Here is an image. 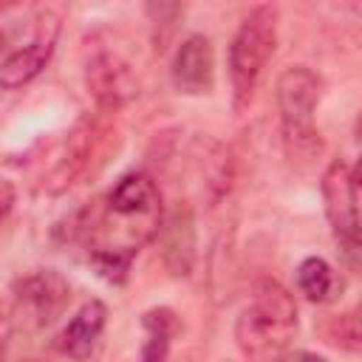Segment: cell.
I'll return each instance as SVG.
<instances>
[{
  "label": "cell",
  "instance_id": "2",
  "mask_svg": "<svg viewBox=\"0 0 362 362\" xmlns=\"http://www.w3.org/2000/svg\"><path fill=\"white\" fill-rule=\"evenodd\" d=\"M277 45V8L272 3L255 6L238 25L229 42V85L235 113L249 110L263 71Z\"/></svg>",
  "mask_w": 362,
  "mask_h": 362
},
{
  "label": "cell",
  "instance_id": "15",
  "mask_svg": "<svg viewBox=\"0 0 362 362\" xmlns=\"http://www.w3.org/2000/svg\"><path fill=\"white\" fill-rule=\"evenodd\" d=\"M14 201H17V189H14V184H11L8 178H0V221L11 212Z\"/></svg>",
  "mask_w": 362,
  "mask_h": 362
},
{
  "label": "cell",
  "instance_id": "11",
  "mask_svg": "<svg viewBox=\"0 0 362 362\" xmlns=\"http://www.w3.org/2000/svg\"><path fill=\"white\" fill-rule=\"evenodd\" d=\"M54 42H57V23L48 31H45V23H42L40 34L28 45L8 54L6 62L0 65V88L17 90V88L28 85L31 79H37L42 74V68L48 65L51 54H54Z\"/></svg>",
  "mask_w": 362,
  "mask_h": 362
},
{
  "label": "cell",
  "instance_id": "6",
  "mask_svg": "<svg viewBox=\"0 0 362 362\" xmlns=\"http://www.w3.org/2000/svg\"><path fill=\"white\" fill-rule=\"evenodd\" d=\"M85 88L96 102V110L113 113L136 93V79L116 51L93 42V48L88 45L85 51Z\"/></svg>",
  "mask_w": 362,
  "mask_h": 362
},
{
  "label": "cell",
  "instance_id": "5",
  "mask_svg": "<svg viewBox=\"0 0 362 362\" xmlns=\"http://www.w3.org/2000/svg\"><path fill=\"white\" fill-rule=\"evenodd\" d=\"M71 303V283L57 269H37L17 280L14 311L25 328H45L62 317Z\"/></svg>",
  "mask_w": 362,
  "mask_h": 362
},
{
  "label": "cell",
  "instance_id": "14",
  "mask_svg": "<svg viewBox=\"0 0 362 362\" xmlns=\"http://www.w3.org/2000/svg\"><path fill=\"white\" fill-rule=\"evenodd\" d=\"M325 334H328V339H331L337 348L356 354V351H359V342H362V339H359V314H356V308L342 311V314H334Z\"/></svg>",
  "mask_w": 362,
  "mask_h": 362
},
{
  "label": "cell",
  "instance_id": "19",
  "mask_svg": "<svg viewBox=\"0 0 362 362\" xmlns=\"http://www.w3.org/2000/svg\"><path fill=\"white\" fill-rule=\"evenodd\" d=\"M28 362H40V359H28Z\"/></svg>",
  "mask_w": 362,
  "mask_h": 362
},
{
  "label": "cell",
  "instance_id": "3",
  "mask_svg": "<svg viewBox=\"0 0 362 362\" xmlns=\"http://www.w3.org/2000/svg\"><path fill=\"white\" fill-rule=\"evenodd\" d=\"M322 96V79L305 68L294 65L286 68L277 76L274 85V102H277V116H280V136L294 158H311L320 153V130H317V105Z\"/></svg>",
  "mask_w": 362,
  "mask_h": 362
},
{
  "label": "cell",
  "instance_id": "9",
  "mask_svg": "<svg viewBox=\"0 0 362 362\" xmlns=\"http://www.w3.org/2000/svg\"><path fill=\"white\" fill-rule=\"evenodd\" d=\"M173 88L184 96H206L215 88V48L204 34H189L170 62Z\"/></svg>",
  "mask_w": 362,
  "mask_h": 362
},
{
  "label": "cell",
  "instance_id": "16",
  "mask_svg": "<svg viewBox=\"0 0 362 362\" xmlns=\"http://www.w3.org/2000/svg\"><path fill=\"white\" fill-rule=\"evenodd\" d=\"M280 362H325V359L320 354H311V351H294V354L288 351Z\"/></svg>",
  "mask_w": 362,
  "mask_h": 362
},
{
  "label": "cell",
  "instance_id": "18",
  "mask_svg": "<svg viewBox=\"0 0 362 362\" xmlns=\"http://www.w3.org/2000/svg\"><path fill=\"white\" fill-rule=\"evenodd\" d=\"M3 45H6V34L0 31V51H3Z\"/></svg>",
  "mask_w": 362,
  "mask_h": 362
},
{
  "label": "cell",
  "instance_id": "7",
  "mask_svg": "<svg viewBox=\"0 0 362 362\" xmlns=\"http://www.w3.org/2000/svg\"><path fill=\"white\" fill-rule=\"evenodd\" d=\"M161 243V260L173 277H189L198 257V232H195V212L187 201H175L170 209L161 212V223L156 232Z\"/></svg>",
  "mask_w": 362,
  "mask_h": 362
},
{
  "label": "cell",
  "instance_id": "13",
  "mask_svg": "<svg viewBox=\"0 0 362 362\" xmlns=\"http://www.w3.org/2000/svg\"><path fill=\"white\" fill-rule=\"evenodd\" d=\"M297 288L311 303H328L337 297V291H342V280L337 277V272L331 269L328 260L305 257L297 266Z\"/></svg>",
  "mask_w": 362,
  "mask_h": 362
},
{
  "label": "cell",
  "instance_id": "1",
  "mask_svg": "<svg viewBox=\"0 0 362 362\" xmlns=\"http://www.w3.org/2000/svg\"><path fill=\"white\" fill-rule=\"evenodd\" d=\"M297 337V303L291 291L263 277L255 283L252 303L235 322V345L246 362H280Z\"/></svg>",
  "mask_w": 362,
  "mask_h": 362
},
{
  "label": "cell",
  "instance_id": "8",
  "mask_svg": "<svg viewBox=\"0 0 362 362\" xmlns=\"http://www.w3.org/2000/svg\"><path fill=\"white\" fill-rule=\"evenodd\" d=\"M105 139V127H102V110H96V116H82L68 139H65V150L48 178V189L51 192H62L71 184H76V178H82L93 161V156L99 153V144Z\"/></svg>",
  "mask_w": 362,
  "mask_h": 362
},
{
  "label": "cell",
  "instance_id": "12",
  "mask_svg": "<svg viewBox=\"0 0 362 362\" xmlns=\"http://www.w3.org/2000/svg\"><path fill=\"white\" fill-rule=\"evenodd\" d=\"M141 328H144V342L139 348V359L141 362H167L170 348H173V337L178 331V320L170 308L158 305L141 314Z\"/></svg>",
  "mask_w": 362,
  "mask_h": 362
},
{
  "label": "cell",
  "instance_id": "10",
  "mask_svg": "<svg viewBox=\"0 0 362 362\" xmlns=\"http://www.w3.org/2000/svg\"><path fill=\"white\" fill-rule=\"evenodd\" d=\"M107 325V308L102 300H88L79 305V311L62 325V331L57 334V351L74 362H85L96 345L99 337Z\"/></svg>",
  "mask_w": 362,
  "mask_h": 362
},
{
  "label": "cell",
  "instance_id": "17",
  "mask_svg": "<svg viewBox=\"0 0 362 362\" xmlns=\"http://www.w3.org/2000/svg\"><path fill=\"white\" fill-rule=\"evenodd\" d=\"M0 362H6V328L0 325Z\"/></svg>",
  "mask_w": 362,
  "mask_h": 362
},
{
  "label": "cell",
  "instance_id": "4",
  "mask_svg": "<svg viewBox=\"0 0 362 362\" xmlns=\"http://www.w3.org/2000/svg\"><path fill=\"white\" fill-rule=\"evenodd\" d=\"M322 189V204H325V218L331 223L334 240L351 269H356V255H359V184L356 173L348 161L334 158L320 181Z\"/></svg>",
  "mask_w": 362,
  "mask_h": 362
}]
</instances>
